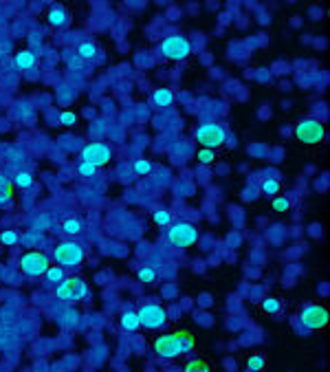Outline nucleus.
<instances>
[{"mask_svg":"<svg viewBox=\"0 0 330 372\" xmlns=\"http://www.w3.org/2000/svg\"><path fill=\"white\" fill-rule=\"evenodd\" d=\"M271 207H273L275 212H288V207H291V201H288L286 196H277V198H273Z\"/></svg>","mask_w":330,"mask_h":372,"instance_id":"obj_28","label":"nucleus"},{"mask_svg":"<svg viewBox=\"0 0 330 372\" xmlns=\"http://www.w3.org/2000/svg\"><path fill=\"white\" fill-rule=\"evenodd\" d=\"M198 238V231L194 225H187V223H179V225H172L167 229V240H170L172 247L185 249L190 244H194Z\"/></svg>","mask_w":330,"mask_h":372,"instance_id":"obj_8","label":"nucleus"},{"mask_svg":"<svg viewBox=\"0 0 330 372\" xmlns=\"http://www.w3.org/2000/svg\"><path fill=\"white\" fill-rule=\"evenodd\" d=\"M86 293H88V287L79 278H64L55 289V298L62 302H79L86 298Z\"/></svg>","mask_w":330,"mask_h":372,"instance_id":"obj_3","label":"nucleus"},{"mask_svg":"<svg viewBox=\"0 0 330 372\" xmlns=\"http://www.w3.org/2000/svg\"><path fill=\"white\" fill-rule=\"evenodd\" d=\"M194 350L196 339L187 330H172V333H163L154 339V353L163 359H176V357L194 353Z\"/></svg>","mask_w":330,"mask_h":372,"instance_id":"obj_1","label":"nucleus"},{"mask_svg":"<svg viewBox=\"0 0 330 372\" xmlns=\"http://www.w3.org/2000/svg\"><path fill=\"white\" fill-rule=\"evenodd\" d=\"M136 315H139V324L148 330H159L167 324V310L159 304H145L136 310Z\"/></svg>","mask_w":330,"mask_h":372,"instance_id":"obj_5","label":"nucleus"},{"mask_svg":"<svg viewBox=\"0 0 330 372\" xmlns=\"http://www.w3.org/2000/svg\"><path fill=\"white\" fill-rule=\"evenodd\" d=\"M152 221H154L159 227H165V225H170V223H172V214L167 210H156L154 214H152Z\"/></svg>","mask_w":330,"mask_h":372,"instance_id":"obj_24","label":"nucleus"},{"mask_svg":"<svg viewBox=\"0 0 330 372\" xmlns=\"http://www.w3.org/2000/svg\"><path fill=\"white\" fill-rule=\"evenodd\" d=\"M77 174L79 176H95V174H97V167L90 165V163H86V161H82L77 165Z\"/></svg>","mask_w":330,"mask_h":372,"instance_id":"obj_29","label":"nucleus"},{"mask_svg":"<svg viewBox=\"0 0 330 372\" xmlns=\"http://www.w3.org/2000/svg\"><path fill=\"white\" fill-rule=\"evenodd\" d=\"M264 366H266V357H264V355H251L247 359V370L249 372L264 370Z\"/></svg>","mask_w":330,"mask_h":372,"instance_id":"obj_16","label":"nucleus"},{"mask_svg":"<svg viewBox=\"0 0 330 372\" xmlns=\"http://www.w3.org/2000/svg\"><path fill=\"white\" fill-rule=\"evenodd\" d=\"M196 141L207 150H216L227 141V132L218 124H202L196 130Z\"/></svg>","mask_w":330,"mask_h":372,"instance_id":"obj_6","label":"nucleus"},{"mask_svg":"<svg viewBox=\"0 0 330 372\" xmlns=\"http://www.w3.org/2000/svg\"><path fill=\"white\" fill-rule=\"evenodd\" d=\"M60 121H62V126H66V128H70V126H75V124H77V115H75V113H68V110H66V113L60 115Z\"/></svg>","mask_w":330,"mask_h":372,"instance_id":"obj_31","label":"nucleus"},{"mask_svg":"<svg viewBox=\"0 0 330 372\" xmlns=\"http://www.w3.org/2000/svg\"><path fill=\"white\" fill-rule=\"evenodd\" d=\"M44 280H47L49 284H58V282H62L64 280V271H62V267H49L47 271H44Z\"/></svg>","mask_w":330,"mask_h":372,"instance_id":"obj_17","label":"nucleus"},{"mask_svg":"<svg viewBox=\"0 0 330 372\" xmlns=\"http://www.w3.org/2000/svg\"><path fill=\"white\" fill-rule=\"evenodd\" d=\"M33 185V176L29 172H18L13 176V187H20V190H27V187Z\"/></svg>","mask_w":330,"mask_h":372,"instance_id":"obj_19","label":"nucleus"},{"mask_svg":"<svg viewBox=\"0 0 330 372\" xmlns=\"http://www.w3.org/2000/svg\"><path fill=\"white\" fill-rule=\"evenodd\" d=\"M262 310H264V313H271V315L273 313H280V310H282V302L277 298H266L262 302Z\"/></svg>","mask_w":330,"mask_h":372,"instance_id":"obj_23","label":"nucleus"},{"mask_svg":"<svg viewBox=\"0 0 330 372\" xmlns=\"http://www.w3.org/2000/svg\"><path fill=\"white\" fill-rule=\"evenodd\" d=\"M110 156H113V150H110V146L106 144H88L82 150V161L90 163V165L99 167V165H106V163L110 161Z\"/></svg>","mask_w":330,"mask_h":372,"instance_id":"obj_10","label":"nucleus"},{"mask_svg":"<svg viewBox=\"0 0 330 372\" xmlns=\"http://www.w3.org/2000/svg\"><path fill=\"white\" fill-rule=\"evenodd\" d=\"M183 370L187 372H209L211 366L205 359H190L187 364H183Z\"/></svg>","mask_w":330,"mask_h":372,"instance_id":"obj_15","label":"nucleus"},{"mask_svg":"<svg viewBox=\"0 0 330 372\" xmlns=\"http://www.w3.org/2000/svg\"><path fill=\"white\" fill-rule=\"evenodd\" d=\"M299 322L308 330H322L328 324V308L322 306V304H308L299 315Z\"/></svg>","mask_w":330,"mask_h":372,"instance_id":"obj_9","label":"nucleus"},{"mask_svg":"<svg viewBox=\"0 0 330 372\" xmlns=\"http://www.w3.org/2000/svg\"><path fill=\"white\" fill-rule=\"evenodd\" d=\"M161 53L167 60H174V62H183V60L190 58L192 53V44L187 42L183 35H167L161 42Z\"/></svg>","mask_w":330,"mask_h":372,"instance_id":"obj_4","label":"nucleus"},{"mask_svg":"<svg viewBox=\"0 0 330 372\" xmlns=\"http://www.w3.org/2000/svg\"><path fill=\"white\" fill-rule=\"evenodd\" d=\"M53 260L62 269H75L84 260V249L75 240H64L53 249Z\"/></svg>","mask_w":330,"mask_h":372,"instance_id":"obj_2","label":"nucleus"},{"mask_svg":"<svg viewBox=\"0 0 330 372\" xmlns=\"http://www.w3.org/2000/svg\"><path fill=\"white\" fill-rule=\"evenodd\" d=\"M20 269L27 275H42L49 269V258L40 251H29L20 258Z\"/></svg>","mask_w":330,"mask_h":372,"instance_id":"obj_11","label":"nucleus"},{"mask_svg":"<svg viewBox=\"0 0 330 372\" xmlns=\"http://www.w3.org/2000/svg\"><path fill=\"white\" fill-rule=\"evenodd\" d=\"M119 326H121V330H126V333H134L136 328H141L136 310H126V313L121 315V319H119Z\"/></svg>","mask_w":330,"mask_h":372,"instance_id":"obj_13","label":"nucleus"},{"mask_svg":"<svg viewBox=\"0 0 330 372\" xmlns=\"http://www.w3.org/2000/svg\"><path fill=\"white\" fill-rule=\"evenodd\" d=\"M214 159H216V154L211 150H207V148H202L200 152H198V161L200 163H205V165H209V163H214Z\"/></svg>","mask_w":330,"mask_h":372,"instance_id":"obj_32","label":"nucleus"},{"mask_svg":"<svg viewBox=\"0 0 330 372\" xmlns=\"http://www.w3.org/2000/svg\"><path fill=\"white\" fill-rule=\"evenodd\" d=\"M62 229H64L66 233H70V236H75V233L82 231V223H79L77 218H64Z\"/></svg>","mask_w":330,"mask_h":372,"instance_id":"obj_22","label":"nucleus"},{"mask_svg":"<svg viewBox=\"0 0 330 372\" xmlns=\"http://www.w3.org/2000/svg\"><path fill=\"white\" fill-rule=\"evenodd\" d=\"M150 99H152V104H154V106L165 108V106H170L172 101H174V93H172L170 88H156V90H152Z\"/></svg>","mask_w":330,"mask_h":372,"instance_id":"obj_12","label":"nucleus"},{"mask_svg":"<svg viewBox=\"0 0 330 372\" xmlns=\"http://www.w3.org/2000/svg\"><path fill=\"white\" fill-rule=\"evenodd\" d=\"M16 240H18V233L13 231V229H7V231L0 233V242L7 244V247H9V244H16Z\"/></svg>","mask_w":330,"mask_h":372,"instance_id":"obj_30","label":"nucleus"},{"mask_svg":"<svg viewBox=\"0 0 330 372\" xmlns=\"http://www.w3.org/2000/svg\"><path fill=\"white\" fill-rule=\"evenodd\" d=\"M260 190H262L266 196H275L277 192L282 190V185H280V181H277V178H266V181H262V187H260Z\"/></svg>","mask_w":330,"mask_h":372,"instance_id":"obj_20","label":"nucleus"},{"mask_svg":"<svg viewBox=\"0 0 330 372\" xmlns=\"http://www.w3.org/2000/svg\"><path fill=\"white\" fill-rule=\"evenodd\" d=\"M139 280L143 284H150V282H154L156 280V271L152 267H141L139 269Z\"/></svg>","mask_w":330,"mask_h":372,"instance_id":"obj_27","label":"nucleus"},{"mask_svg":"<svg viewBox=\"0 0 330 372\" xmlns=\"http://www.w3.org/2000/svg\"><path fill=\"white\" fill-rule=\"evenodd\" d=\"M13 64H16V69H20V71H27V69H31V66H35V55L31 51H20L16 58H13Z\"/></svg>","mask_w":330,"mask_h":372,"instance_id":"obj_14","label":"nucleus"},{"mask_svg":"<svg viewBox=\"0 0 330 372\" xmlns=\"http://www.w3.org/2000/svg\"><path fill=\"white\" fill-rule=\"evenodd\" d=\"M77 51H79V55H82L84 60H90V58H95V55H97V47H95L93 42H82L77 47Z\"/></svg>","mask_w":330,"mask_h":372,"instance_id":"obj_25","label":"nucleus"},{"mask_svg":"<svg viewBox=\"0 0 330 372\" xmlns=\"http://www.w3.org/2000/svg\"><path fill=\"white\" fill-rule=\"evenodd\" d=\"M11 196H13V185L4 176H0V203L11 201Z\"/></svg>","mask_w":330,"mask_h":372,"instance_id":"obj_21","label":"nucleus"},{"mask_svg":"<svg viewBox=\"0 0 330 372\" xmlns=\"http://www.w3.org/2000/svg\"><path fill=\"white\" fill-rule=\"evenodd\" d=\"M324 137H326V128H324L319 121L315 119H304L297 124L295 128V139L302 141V144H319V141H324Z\"/></svg>","mask_w":330,"mask_h":372,"instance_id":"obj_7","label":"nucleus"},{"mask_svg":"<svg viewBox=\"0 0 330 372\" xmlns=\"http://www.w3.org/2000/svg\"><path fill=\"white\" fill-rule=\"evenodd\" d=\"M49 22L55 24V27H62V24H66V11L62 7H53L49 11Z\"/></svg>","mask_w":330,"mask_h":372,"instance_id":"obj_18","label":"nucleus"},{"mask_svg":"<svg viewBox=\"0 0 330 372\" xmlns=\"http://www.w3.org/2000/svg\"><path fill=\"white\" fill-rule=\"evenodd\" d=\"M132 170H134V174H148L152 170V163L148 159H136L132 163Z\"/></svg>","mask_w":330,"mask_h":372,"instance_id":"obj_26","label":"nucleus"}]
</instances>
